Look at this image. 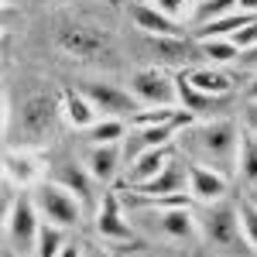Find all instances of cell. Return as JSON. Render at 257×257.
I'll list each match as a JSON object with an SVG mask.
<instances>
[{
  "instance_id": "obj_1",
  "label": "cell",
  "mask_w": 257,
  "mask_h": 257,
  "mask_svg": "<svg viewBox=\"0 0 257 257\" xmlns=\"http://www.w3.org/2000/svg\"><path fill=\"white\" fill-rule=\"evenodd\" d=\"M240 131L233 120H223V117H209L202 123H189L178 131V148L182 155H189V161H199L206 168H216L223 175L237 172V155H240Z\"/></svg>"
},
{
  "instance_id": "obj_2",
  "label": "cell",
  "mask_w": 257,
  "mask_h": 257,
  "mask_svg": "<svg viewBox=\"0 0 257 257\" xmlns=\"http://www.w3.org/2000/svg\"><path fill=\"white\" fill-rule=\"evenodd\" d=\"M59 117H62V103L52 93H31L18 106V117H11L4 123L7 141L21 144V148H41L45 141L59 131Z\"/></svg>"
},
{
  "instance_id": "obj_3",
  "label": "cell",
  "mask_w": 257,
  "mask_h": 257,
  "mask_svg": "<svg viewBox=\"0 0 257 257\" xmlns=\"http://www.w3.org/2000/svg\"><path fill=\"white\" fill-rule=\"evenodd\" d=\"M55 48H59L65 59L82 62V65H93V62H106L113 59L117 45H113V35L106 28H96V24H86V21H62L55 28Z\"/></svg>"
},
{
  "instance_id": "obj_4",
  "label": "cell",
  "mask_w": 257,
  "mask_h": 257,
  "mask_svg": "<svg viewBox=\"0 0 257 257\" xmlns=\"http://www.w3.org/2000/svg\"><path fill=\"white\" fill-rule=\"evenodd\" d=\"M196 223H199V237L206 240L213 250H219V254H237L247 243L237 206H230L223 199L219 202H206V209L196 216Z\"/></svg>"
},
{
  "instance_id": "obj_5",
  "label": "cell",
  "mask_w": 257,
  "mask_h": 257,
  "mask_svg": "<svg viewBox=\"0 0 257 257\" xmlns=\"http://www.w3.org/2000/svg\"><path fill=\"white\" fill-rule=\"evenodd\" d=\"M35 206H38L41 219H48V223H59L65 230H72V226H79L82 219V199L76 192H69V189H62L59 182H38L35 185Z\"/></svg>"
},
{
  "instance_id": "obj_6",
  "label": "cell",
  "mask_w": 257,
  "mask_h": 257,
  "mask_svg": "<svg viewBox=\"0 0 257 257\" xmlns=\"http://www.w3.org/2000/svg\"><path fill=\"white\" fill-rule=\"evenodd\" d=\"M4 230H7V247H14L18 254H28L38 247V230H41V213L31 196H21L18 206L4 216Z\"/></svg>"
},
{
  "instance_id": "obj_7",
  "label": "cell",
  "mask_w": 257,
  "mask_h": 257,
  "mask_svg": "<svg viewBox=\"0 0 257 257\" xmlns=\"http://www.w3.org/2000/svg\"><path fill=\"white\" fill-rule=\"evenodd\" d=\"M131 93L138 96L141 106H175V103H178L175 76H168V72L158 69V65L134 72V79H131Z\"/></svg>"
},
{
  "instance_id": "obj_8",
  "label": "cell",
  "mask_w": 257,
  "mask_h": 257,
  "mask_svg": "<svg viewBox=\"0 0 257 257\" xmlns=\"http://www.w3.org/2000/svg\"><path fill=\"white\" fill-rule=\"evenodd\" d=\"M148 48L155 52V59L165 65H178V69H192L202 65V45L192 35H148Z\"/></svg>"
},
{
  "instance_id": "obj_9",
  "label": "cell",
  "mask_w": 257,
  "mask_h": 257,
  "mask_svg": "<svg viewBox=\"0 0 257 257\" xmlns=\"http://www.w3.org/2000/svg\"><path fill=\"white\" fill-rule=\"evenodd\" d=\"M82 93L89 96V103L99 110V117H134L141 113V103L134 93L120 89L113 82H82Z\"/></svg>"
},
{
  "instance_id": "obj_10",
  "label": "cell",
  "mask_w": 257,
  "mask_h": 257,
  "mask_svg": "<svg viewBox=\"0 0 257 257\" xmlns=\"http://www.w3.org/2000/svg\"><path fill=\"white\" fill-rule=\"evenodd\" d=\"M138 196L144 199H172V196H189V161L175 158L168 161L165 168H161L158 175L151 178V182H144L134 189Z\"/></svg>"
},
{
  "instance_id": "obj_11",
  "label": "cell",
  "mask_w": 257,
  "mask_h": 257,
  "mask_svg": "<svg viewBox=\"0 0 257 257\" xmlns=\"http://www.w3.org/2000/svg\"><path fill=\"white\" fill-rule=\"evenodd\" d=\"M96 233L110 243H134V230L123 219V199L120 192H103V206L96 213Z\"/></svg>"
},
{
  "instance_id": "obj_12",
  "label": "cell",
  "mask_w": 257,
  "mask_h": 257,
  "mask_svg": "<svg viewBox=\"0 0 257 257\" xmlns=\"http://www.w3.org/2000/svg\"><path fill=\"white\" fill-rule=\"evenodd\" d=\"M155 230L165 240H175V243H189L199 237V223L196 213L189 206H165L155 213Z\"/></svg>"
},
{
  "instance_id": "obj_13",
  "label": "cell",
  "mask_w": 257,
  "mask_h": 257,
  "mask_svg": "<svg viewBox=\"0 0 257 257\" xmlns=\"http://www.w3.org/2000/svg\"><path fill=\"white\" fill-rule=\"evenodd\" d=\"M230 189V175L216 168H206L199 161H189V196L196 202H219Z\"/></svg>"
},
{
  "instance_id": "obj_14",
  "label": "cell",
  "mask_w": 257,
  "mask_h": 257,
  "mask_svg": "<svg viewBox=\"0 0 257 257\" xmlns=\"http://www.w3.org/2000/svg\"><path fill=\"white\" fill-rule=\"evenodd\" d=\"M172 158H175V148H172V144L141 148V155L134 158L131 172H127V189H138V185H144V182H151V178L158 175V172H161V168H165Z\"/></svg>"
},
{
  "instance_id": "obj_15",
  "label": "cell",
  "mask_w": 257,
  "mask_h": 257,
  "mask_svg": "<svg viewBox=\"0 0 257 257\" xmlns=\"http://www.w3.org/2000/svg\"><path fill=\"white\" fill-rule=\"evenodd\" d=\"M59 103H62V117L69 120L76 131H86L99 120V110L89 103V96L82 93V86H65L59 89Z\"/></svg>"
},
{
  "instance_id": "obj_16",
  "label": "cell",
  "mask_w": 257,
  "mask_h": 257,
  "mask_svg": "<svg viewBox=\"0 0 257 257\" xmlns=\"http://www.w3.org/2000/svg\"><path fill=\"white\" fill-rule=\"evenodd\" d=\"M182 72H185V79L192 82L196 89L209 93V96H230V93H233V86H237V79H233L223 65H209V62L192 65V69H182Z\"/></svg>"
},
{
  "instance_id": "obj_17",
  "label": "cell",
  "mask_w": 257,
  "mask_h": 257,
  "mask_svg": "<svg viewBox=\"0 0 257 257\" xmlns=\"http://www.w3.org/2000/svg\"><path fill=\"white\" fill-rule=\"evenodd\" d=\"M82 165L89 168V175L96 182H113V175L120 172V141H110V144H89L86 155H82Z\"/></svg>"
},
{
  "instance_id": "obj_18",
  "label": "cell",
  "mask_w": 257,
  "mask_h": 257,
  "mask_svg": "<svg viewBox=\"0 0 257 257\" xmlns=\"http://www.w3.org/2000/svg\"><path fill=\"white\" fill-rule=\"evenodd\" d=\"M175 86H178V103L192 113V117H206V113H216L219 106L226 103V96H209V93H202V89H196L192 82L185 79V72L178 69L175 72Z\"/></svg>"
},
{
  "instance_id": "obj_19",
  "label": "cell",
  "mask_w": 257,
  "mask_h": 257,
  "mask_svg": "<svg viewBox=\"0 0 257 257\" xmlns=\"http://www.w3.org/2000/svg\"><path fill=\"white\" fill-rule=\"evenodd\" d=\"M4 175L14 178L21 189H28V185H38L41 178V165L35 158H31V151L28 148H7L4 151Z\"/></svg>"
},
{
  "instance_id": "obj_20",
  "label": "cell",
  "mask_w": 257,
  "mask_h": 257,
  "mask_svg": "<svg viewBox=\"0 0 257 257\" xmlns=\"http://www.w3.org/2000/svg\"><path fill=\"white\" fill-rule=\"evenodd\" d=\"M131 18L144 35H185L175 18L161 14L155 4H131Z\"/></svg>"
},
{
  "instance_id": "obj_21",
  "label": "cell",
  "mask_w": 257,
  "mask_h": 257,
  "mask_svg": "<svg viewBox=\"0 0 257 257\" xmlns=\"http://www.w3.org/2000/svg\"><path fill=\"white\" fill-rule=\"evenodd\" d=\"M52 182H59L62 189L76 192L79 199H89L96 178L89 175V168H86V165H76V161H55V168H52Z\"/></svg>"
},
{
  "instance_id": "obj_22",
  "label": "cell",
  "mask_w": 257,
  "mask_h": 257,
  "mask_svg": "<svg viewBox=\"0 0 257 257\" xmlns=\"http://www.w3.org/2000/svg\"><path fill=\"white\" fill-rule=\"evenodd\" d=\"M237 175L257 189V134L254 131H243L240 134V155H237Z\"/></svg>"
},
{
  "instance_id": "obj_23",
  "label": "cell",
  "mask_w": 257,
  "mask_h": 257,
  "mask_svg": "<svg viewBox=\"0 0 257 257\" xmlns=\"http://www.w3.org/2000/svg\"><path fill=\"white\" fill-rule=\"evenodd\" d=\"M65 243H69V237H65V226H59V223H48V219H41L38 247H35V254H38V257H59Z\"/></svg>"
},
{
  "instance_id": "obj_24",
  "label": "cell",
  "mask_w": 257,
  "mask_h": 257,
  "mask_svg": "<svg viewBox=\"0 0 257 257\" xmlns=\"http://www.w3.org/2000/svg\"><path fill=\"white\" fill-rule=\"evenodd\" d=\"M199 45H202V59L209 65H226V62L240 59V48L230 38H202Z\"/></svg>"
},
{
  "instance_id": "obj_25",
  "label": "cell",
  "mask_w": 257,
  "mask_h": 257,
  "mask_svg": "<svg viewBox=\"0 0 257 257\" xmlns=\"http://www.w3.org/2000/svg\"><path fill=\"white\" fill-rule=\"evenodd\" d=\"M120 134H123V120L120 117H99L93 127H86L89 144H110V141H120Z\"/></svg>"
},
{
  "instance_id": "obj_26",
  "label": "cell",
  "mask_w": 257,
  "mask_h": 257,
  "mask_svg": "<svg viewBox=\"0 0 257 257\" xmlns=\"http://www.w3.org/2000/svg\"><path fill=\"white\" fill-rule=\"evenodd\" d=\"M233 11H240L237 0H202L196 7V24H206V21H213V18H226Z\"/></svg>"
},
{
  "instance_id": "obj_27",
  "label": "cell",
  "mask_w": 257,
  "mask_h": 257,
  "mask_svg": "<svg viewBox=\"0 0 257 257\" xmlns=\"http://www.w3.org/2000/svg\"><path fill=\"white\" fill-rule=\"evenodd\" d=\"M240 213V226H243V237H247V247L257 250V202L254 199H243L237 206Z\"/></svg>"
},
{
  "instance_id": "obj_28",
  "label": "cell",
  "mask_w": 257,
  "mask_h": 257,
  "mask_svg": "<svg viewBox=\"0 0 257 257\" xmlns=\"http://www.w3.org/2000/svg\"><path fill=\"white\" fill-rule=\"evenodd\" d=\"M230 41L237 45L240 52H247V48H254V45H257V18L250 21V24H243V28H237V31L230 35Z\"/></svg>"
},
{
  "instance_id": "obj_29",
  "label": "cell",
  "mask_w": 257,
  "mask_h": 257,
  "mask_svg": "<svg viewBox=\"0 0 257 257\" xmlns=\"http://www.w3.org/2000/svg\"><path fill=\"white\" fill-rule=\"evenodd\" d=\"M155 7H158L161 14H168V18H182L185 11H189V0H155Z\"/></svg>"
},
{
  "instance_id": "obj_30",
  "label": "cell",
  "mask_w": 257,
  "mask_h": 257,
  "mask_svg": "<svg viewBox=\"0 0 257 257\" xmlns=\"http://www.w3.org/2000/svg\"><path fill=\"white\" fill-rule=\"evenodd\" d=\"M243 120H247V131H254V134H257V99H247V106H243Z\"/></svg>"
},
{
  "instance_id": "obj_31",
  "label": "cell",
  "mask_w": 257,
  "mask_h": 257,
  "mask_svg": "<svg viewBox=\"0 0 257 257\" xmlns=\"http://www.w3.org/2000/svg\"><path fill=\"white\" fill-rule=\"evenodd\" d=\"M82 254H86V243H82V240H69V243L62 247L59 257H82Z\"/></svg>"
},
{
  "instance_id": "obj_32",
  "label": "cell",
  "mask_w": 257,
  "mask_h": 257,
  "mask_svg": "<svg viewBox=\"0 0 257 257\" xmlns=\"http://www.w3.org/2000/svg\"><path fill=\"white\" fill-rule=\"evenodd\" d=\"M240 62H243V65H257V45L247 48V52H240Z\"/></svg>"
},
{
  "instance_id": "obj_33",
  "label": "cell",
  "mask_w": 257,
  "mask_h": 257,
  "mask_svg": "<svg viewBox=\"0 0 257 257\" xmlns=\"http://www.w3.org/2000/svg\"><path fill=\"white\" fill-rule=\"evenodd\" d=\"M82 257H110V254H106L103 247H93V243H86V254H82Z\"/></svg>"
},
{
  "instance_id": "obj_34",
  "label": "cell",
  "mask_w": 257,
  "mask_h": 257,
  "mask_svg": "<svg viewBox=\"0 0 257 257\" xmlns=\"http://www.w3.org/2000/svg\"><path fill=\"white\" fill-rule=\"evenodd\" d=\"M247 99H257V79L250 82V86H247Z\"/></svg>"
},
{
  "instance_id": "obj_35",
  "label": "cell",
  "mask_w": 257,
  "mask_h": 257,
  "mask_svg": "<svg viewBox=\"0 0 257 257\" xmlns=\"http://www.w3.org/2000/svg\"><path fill=\"white\" fill-rule=\"evenodd\" d=\"M4 257H21V254L14 250V247H4Z\"/></svg>"
}]
</instances>
